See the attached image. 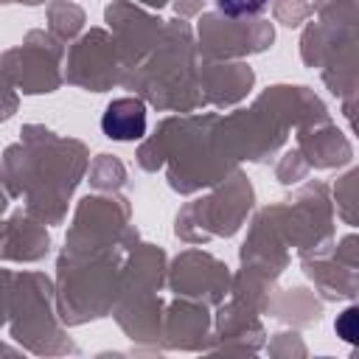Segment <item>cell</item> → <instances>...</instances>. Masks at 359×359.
<instances>
[{"label":"cell","instance_id":"1","mask_svg":"<svg viewBox=\"0 0 359 359\" xmlns=\"http://www.w3.org/2000/svg\"><path fill=\"white\" fill-rule=\"evenodd\" d=\"M101 129L112 140H140L146 135V104L140 98H115L101 115Z\"/></svg>","mask_w":359,"mask_h":359},{"label":"cell","instance_id":"2","mask_svg":"<svg viewBox=\"0 0 359 359\" xmlns=\"http://www.w3.org/2000/svg\"><path fill=\"white\" fill-rule=\"evenodd\" d=\"M269 0H213V6L227 14V17H244V14H258Z\"/></svg>","mask_w":359,"mask_h":359},{"label":"cell","instance_id":"3","mask_svg":"<svg viewBox=\"0 0 359 359\" xmlns=\"http://www.w3.org/2000/svg\"><path fill=\"white\" fill-rule=\"evenodd\" d=\"M337 334L348 342H356V309H348L339 320H337Z\"/></svg>","mask_w":359,"mask_h":359}]
</instances>
